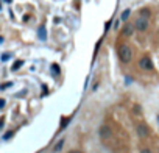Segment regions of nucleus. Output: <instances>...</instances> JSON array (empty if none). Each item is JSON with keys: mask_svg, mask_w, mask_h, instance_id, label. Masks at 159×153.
I'll return each instance as SVG.
<instances>
[{"mask_svg": "<svg viewBox=\"0 0 159 153\" xmlns=\"http://www.w3.org/2000/svg\"><path fill=\"white\" fill-rule=\"evenodd\" d=\"M5 2H8V3H11V2H13V0H5Z\"/></svg>", "mask_w": 159, "mask_h": 153, "instance_id": "obj_19", "label": "nucleus"}, {"mask_svg": "<svg viewBox=\"0 0 159 153\" xmlns=\"http://www.w3.org/2000/svg\"><path fill=\"white\" fill-rule=\"evenodd\" d=\"M129 13H131L129 10H125L123 13H122V16H120V19H122V21H126V19H128V16H129Z\"/></svg>", "mask_w": 159, "mask_h": 153, "instance_id": "obj_10", "label": "nucleus"}, {"mask_svg": "<svg viewBox=\"0 0 159 153\" xmlns=\"http://www.w3.org/2000/svg\"><path fill=\"white\" fill-rule=\"evenodd\" d=\"M140 17L148 19V17H150V10H147V8H145V10H142V11H140Z\"/></svg>", "mask_w": 159, "mask_h": 153, "instance_id": "obj_9", "label": "nucleus"}, {"mask_svg": "<svg viewBox=\"0 0 159 153\" xmlns=\"http://www.w3.org/2000/svg\"><path fill=\"white\" fill-rule=\"evenodd\" d=\"M139 66L142 69H145V70H151L153 69V62H151V59H150L148 56H144L142 59L139 61Z\"/></svg>", "mask_w": 159, "mask_h": 153, "instance_id": "obj_5", "label": "nucleus"}, {"mask_svg": "<svg viewBox=\"0 0 159 153\" xmlns=\"http://www.w3.org/2000/svg\"><path fill=\"white\" fill-rule=\"evenodd\" d=\"M64 142H65L64 139H59L58 142L55 144V147H53V151H55V153H59V151L62 150V147H64Z\"/></svg>", "mask_w": 159, "mask_h": 153, "instance_id": "obj_8", "label": "nucleus"}, {"mask_svg": "<svg viewBox=\"0 0 159 153\" xmlns=\"http://www.w3.org/2000/svg\"><path fill=\"white\" fill-rule=\"evenodd\" d=\"M3 127V119H0V128Z\"/></svg>", "mask_w": 159, "mask_h": 153, "instance_id": "obj_17", "label": "nucleus"}, {"mask_svg": "<svg viewBox=\"0 0 159 153\" xmlns=\"http://www.w3.org/2000/svg\"><path fill=\"white\" fill-rule=\"evenodd\" d=\"M9 56H11V55H9V53H5V55L2 56V59H3V61H6V59H9Z\"/></svg>", "mask_w": 159, "mask_h": 153, "instance_id": "obj_13", "label": "nucleus"}, {"mask_svg": "<svg viewBox=\"0 0 159 153\" xmlns=\"http://www.w3.org/2000/svg\"><path fill=\"white\" fill-rule=\"evenodd\" d=\"M11 134H13L11 131H9V133H6V134H5V136H3V139H9V138H11Z\"/></svg>", "mask_w": 159, "mask_h": 153, "instance_id": "obj_16", "label": "nucleus"}, {"mask_svg": "<svg viewBox=\"0 0 159 153\" xmlns=\"http://www.w3.org/2000/svg\"><path fill=\"white\" fill-rule=\"evenodd\" d=\"M5 103H6V102H5V98H0V108H3Z\"/></svg>", "mask_w": 159, "mask_h": 153, "instance_id": "obj_14", "label": "nucleus"}, {"mask_svg": "<svg viewBox=\"0 0 159 153\" xmlns=\"http://www.w3.org/2000/svg\"><path fill=\"white\" fill-rule=\"evenodd\" d=\"M136 131H137V136L139 138H148L150 136V130L145 123H139L136 127Z\"/></svg>", "mask_w": 159, "mask_h": 153, "instance_id": "obj_4", "label": "nucleus"}, {"mask_svg": "<svg viewBox=\"0 0 159 153\" xmlns=\"http://www.w3.org/2000/svg\"><path fill=\"white\" fill-rule=\"evenodd\" d=\"M9 86H13V81H8V83H3L2 86H0V89H2V91H5V89H8Z\"/></svg>", "mask_w": 159, "mask_h": 153, "instance_id": "obj_11", "label": "nucleus"}, {"mask_svg": "<svg viewBox=\"0 0 159 153\" xmlns=\"http://www.w3.org/2000/svg\"><path fill=\"white\" fill-rule=\"evenodd\" d=\"M98 136L103 139V141H108V139H111L112 138V130H111V127L109 125H101V127L98 128Z\"/></svg>", "mask_w": 159, "mask_h": 153, "instance_id": "obj_2", "label": "nucleus"}, {"mask_svg": "<svg viewBox=\"0 0 159 153\" xmlns=\"http://www.w3.org/2000/svg\"><path fill=\"white\" fill-rule=\"evenodd\" d=\"M134 28L137 31H145L148 28V19H145V17H137V21L134 24Z\"/></svg>", "mask_w": 159, "mask_h": 153, "instance_id": "obj_3", "label": "nucleus"}, {"mask_svg": "<svg viewBox=\"0 0 159 153\" xmlns=\"http://www.w3.org/2000/svg\"><path fill=\"white\" fill-rule=\"evenodd\" d=\"M119 56L122 59V62H129L131 58H133V52H131V47L129 46H120L119 47Z\"/></svg>", "mask_w": 159, "mask_h": 153, "instance_id": "obj_1", "label": "nucleus"}, {"mask_svg": "<svg viewBox=\"0 0 159 153\" xmlns=\"http://www.w3.org/2000/svg\"><path fill=\"white\" fill-rule=\"evenodd\" d=\"M140 153H151V150H150V148H142Z\"/></svg>", "mask_w": 159, "mask_h": 153, "instance_id": "obj_15", "label": "nucleus"}, {"mask_svg": "<svg viewBox=\"0 0 159 153\" xmlns=\"http://www.w3.org/2000/svg\"><path fill=\"white\" fill-rule=\"evenodd\" d=\"M0 10H2V6H0Z\"/></svg>", "mask_w": 159, "mask_h": 153, "instance_id": "obj_21", "label": "nucleus"}, {"mask_svg": "<svg viewBox=\"0 0 159 153\" xmlns=\"http://www.w3.org/2000/svg\"><path fill=\"white\" fill-rule=\"evenodd\" d=\"M157 122H159V114H157Z\"/></svg>", "mask_w": 159, "mask_h": 153, "instance_id": "obj_20", "label": "nucleus"}, {"mask_svg": "<svg viewBox=\"0 0 159 153\" xmlns=\"http://www.w3.org/2000/svg\"><path fill=\"white\" fill-rule=\"evenodd\" d=\"M3 42V38H2V36H0V44H2Z\"/></svg>", "mask_w": 159, "mask_h": 153, "instance_id": "obj_18", "label": "nucleus"}, {"mask_svg": "<svg viewBox=\"0 0 159 153\" xmlns=\"http://www.w3.org/2000/svg\"><path fill=\"white\" fill-rule=\"evenodd\" d=\"M22 64H24V61H16V64L13 66V70H17V69H19V67H21Z\"/></svg>", "mask_w": 159, "mask_h": 153, "instance_id": "obj_12", "label": "nucleus"}, {"mask_svg": "<svg viewBox=\"0 0 159 153\" xmlns=\"http://www.w3.org/2000/svg\"><path fill=\"white\" fill-rule=\"evenodd\" d=\"M37 38H39L41 41H45L47 39V30H45V27H39V30H37Z\"/></svg>", "mask_w": 159, "mask_h": 153, "instance_id": "obj_6", "label": "nucleus"}, {"mask_svg": "<svg viewBox=\"0 0 159 153\" xmlns=\"http://www.w3.org/2000/svg\"><path fill=\"white\" fill-rule=\"evenodd\" d=\"M133 31H134V25H129V24H126V25H125V28H123V31H122V33H123L125 36H131V34H133Z\"/></svg>", "mask_w": 159, "mask_h": 153, "instance_id": "obj_7", "label": "nucleus"}]
</instances>
